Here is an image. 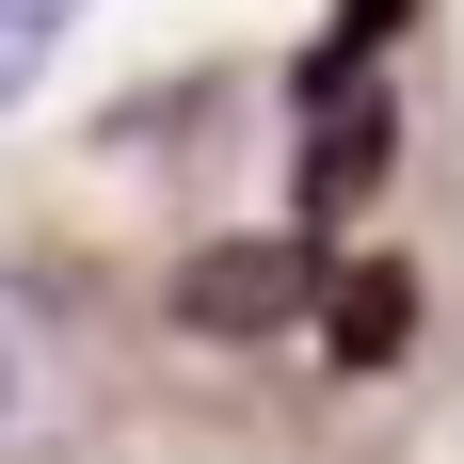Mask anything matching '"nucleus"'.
Wrapping results in <instances>:
<instances>
[{
  "label": "nucleus",
  "mask_w": 464,
  "mask_h": 464,
  "mask_svg": "<svg viewBox=\"0 0 464 464\" xmlns=\"http://www.w3.org/2000/svg\"><path fill=\"white\" fill-rule=\"evenodd\" d=\"M0 432H33V321H16V288H0Z\"/></svg>",
  "instance_id": "39448f33"
},
{
  "label": "nucleus",
  "mask_w": 464,
  "mask_h": 464,
  "mask_svg": "<svg viewBox=\"0 0 464 464\" xmlns=\"http://www.w3.org/2000/svg\"><path fill=\"white\" fill-rule=\"evenodd\" d=\"M401 336H417V304H401V273H353V304H336V353H353V369H384Z\"/></svg>",
  "instance_id": "20e7f679"
},
{
  "label": "nucleus",
  "mask_w": 464,
  "mask_h": 464,
  "mask_svg": "<svg viewBox=\"0 0 464 464\" xmlns=\"http://www.w3.org/2000/svg\"><path fill=\"white\" fill-rule=\"evenodd\" d=\"M304 192H321V208H353V192H384V112H369V96H353V112L321 96V144H304Z\"/></svg>",
  "instance_id": "f03ea898"
},
{
  "label": "nucleus",
  "mask_w": 464,
  "mask_h": 464,
  "mask_svg": "<svg viewBox=\"0 0 464 464\" xmlns=\"http://www.w3.org/2000/svg\"><path fill=\"white\" fill-rule=\"evenodd\" d=\"M304 321V256L288 240H208L177 273V336H288Z\"/></svg>",
  "instance_id": "f257e3e1"
},
{
  "label": "nucleus",
  "mask_w": 464,
  "mask_h": 464,
  "mask_svg": "<svg viewBox=\"0 0 464 464\" xmlns=\"http://www.w3.org/2000/svg\"><path fill=\"white\" fill-rule=\"evenodd\" d=\"M64 33H81V0H0V112L64 64Z\"/></svg>",
  "instance_id": "7ed1b4c3"
}]
</instances>
